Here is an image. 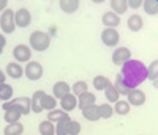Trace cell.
<instances>
[{
    "instance_id": "e575fe53",
    "label": "cell",
    "mask_w": 158,
    "mask_h": 135,
    "mask_svg": "<svg viewBox=\"0 0 158 135\" xmlns=\"http://www.w3.org/2000/svg\"><path fill=\"white\" fill-rule=\"evenodd\" d=\"M79 132H81V124L77 123V121H70V126H68V132L67 135H77Z\"/></svg>"
},
{
    "instance_id": "7a4b0ae2",
    "label": "cell",
    "mask_w": 158,
    "mask_h": 135,
    "mask_svg": "<svg viewBox=\"0 0 158 135\" xmlns=\"http://www.w3.org/2000/svg\"><path fill=\"white\" fill-rule=\"evenodd\" d=\"M8 109H15V110L21 112V115H29L32 110V104H30L29 98H18V99L6 101L3 104V110H8Z\"/></svg>"
},
{
    "instance_id": "836d02e7",
    "label": "cell",
    "mask_w": 158,
    "mask_h": 135,
    "mask_svg": "<svg viewBox=\"0 0 158 135\" xmlns=\"http://www.w3.org/2000/svg\"><path fill=\"white\" fill-rule=\"evenodd\" d=\"M108 82H109V80L104 77V75H97V77L94 79V87H95V90L101 91V90L106 88V83H108Z\"/></svg>"
},
{
    "instance_id": "6da1fadb",
    "label": "cell",
    "mask_w": 158,
    "mask_h": 135,
    "mask_svg": "<svg viewBox=\"0 0 158 135\" xmlns=\"http://www.w3.org/2000/svg\"><path fill=\"white\" fill-rule=\"evenodd\" d=\"M120 75L125 87L128 90H133L147 79V68L139 60H128L122 64Z\"/></svg>"
},
{
    "instance_id": "30bf717a",
    "label": "cell",
    "mask_w": 158,
    "mask_h": 135,
    "mask_svg": "<svg viewBox=\"0 0 158 135\" xmlns=\"http://www.w3.org/2000/svg\"><path fill=\"white\" fill-rule=\"evenodd\" d=\"M13 57L16 58V61H22V63H25V61H29L30 60V57H32V50L25 46V44H18L16 47H15V50H13Z\"/></svg>"
},
{
    "instance_id": "d590c367",
    "label": "cell",
    "mask_w": 158,
    "mask_h": 135,
    "mask_svg": "<svg viewBox=\"0 0 158 135\" xmlns=\"http://www.w3.org/2000/svg\"><path fill=\"white\" fill-rule=\"evenodd\" d=\"M156 68H158V61H152L150 68L147 69V79L153 80L155 83H156Z\"/></svg>"
},
{
    "instance_id": "7c38bea8",
    "label": "cell",
    "mask_w": 158,
    "mask_h": 135,
    "mask_svg": "<svg viewBox=\"0 0 158 135\" xmlns=\"http://www.w3.org/2000/svg\"><path fill=\"white\" fill-rule=\"evenodd\" d=\"M103 24L106 25L108 29H115L117 25H120V16H117L112 11H108L103 14Z\"/></svg>"
},
{
    "instance_id": "e0dca14e",
    "label": "cell",
    "mask_w": 158,
    "mask_h": 135,
    "mask_svg": "<svg viewBox=\"0 0 158 135\" xmlns=\"http://www.w3.org/2000/svg\"><path fill=\"white\" fill-rule=\"evenodd\" d=\"M70 87H68V83H65V82H57L56 85H54V88H52V91H54V96L56 98H59V99H62L63 96H67V94H70Z\"/></svg>"
},
{
    "instance_id": "7402d4cb",
    "label": "cell",
    "mask_w": 158,
    "mask_h": 135,
    "mask_svg": "<svg viewBox=\"0 0 158 135\" xmlns=\"http://www.w3.org/2000/svg\"><path fill=\"white\" fill-rule=\"evenodd\" d=\"M40 104H41V109L43 110H54L56 105H57L56 99L52 98V96H49V94H44V96L41 98V101H40Z\"/></svg>"
},
{
    "instance_id": "ba28073f",
    "label": "cell",
    "mask_w": 158,
    "mask_h": 135,
    "mask_svg": "<svg viewBox=\"0 0 158 135\" xmlns=\"http://www.w3.org/2000/svg\"><path fill=\"white\" fill-rule=\"evenodd\" d=\"M30 21H32V16H30V11L29 10L21 8V10L16 11V14H15V24H16V27L25 29V27L30 25Z\"/></svg>"
},
{
    "instance_id": "d4e9b609",
    "label": "cell",
    "mask_w": 158,
    "mask_h": 135,
    "mask_svg": "<svg viewBox=\"0 0 158 135\" xmlns=\"http://www.w3.org/2000/svg\"><path fill=\"white\" fill-rule=\"evenodd\" d=\"M19 118H21V112H18V110H15V109L5 110V121H6L8 124L19 123Z\"/></svg>"
},
{
    "instance_id": "4316f807",
    "label": "cell",
    "mask_w": 158,
    "mask_h": 135,
    "mask_svg": "<svg viewBox=\"0 0 158 135\" xmlns=\"http://www.w3.org/2000/svg\"><path fill=\"white\" fill-rule=\"evenodd\" d=\"M40 133L41 135H54L56 133V127L54 124L51 123V121H43V123H40Z\"/></svg>"
},
{
    "instance_id": "83f0119b",
    "label": "cell",
    "mask_w": 158,
    "mask_h": 135,
    "mask_svg": "<svg viewBox=\"0 0 158 135\" xmlns=\"http://www.w3.org/2000/svg\"><path fill=\"white\" fill-rule=\"evenodd\" d=\"M142 5H144V10H146L147 14L156 16V13H158V2L156 0H146Z\"/></svg>"
},
{
    "instance_id": "8fae6325",
    "label": "cell",
    "mask_w": 158,
    "mask_h": 135,
    "mask_svg": "<svg viewBox=\"0 0 158 135\" xmlns=\"http://www.w3.org/2000/svg\"><path fill=\"white\" fill-rule=\"evenodd\" d=\"M95 101H97L95 94H92V93L85 91V93H82L81 96H79V99H77V107H79L81 110H84V109H87L89 105H94Z\"/></svg>"
},
{
    "instance_id": "ffe728a7",
    "label": "cell",
    "mask_w": 158,
    "mask_h": 135,
    "mask_svg": "<svg viewBox=\"0 0 158 135\" xmlns=\"http://www.w3.org/2000/svg\"><path fill=\"white\" fill-rule=\"evenodd\" d=\"M60 8H62V11L71 14V13H74L79 8V2H77V0H62V2H60Z\"/></svg>"
},
{
    "instance_id": "8d00e7d4",
    "label": "cell",
    "mask_w": 158,
    "mask_h": 135,
    "mask_svg": "<svg viewBox=\"0 0 158 135\" xmlns=\"http://www.w3.org/2000/svg\"><path fill=\"white\" fill-rule=\"evenodd\" d=\"M127 5L131 6V8H135V10H138L142 5V2H141V0H127Z\"/></svg>"
},
{
    "instance_id": "4dcf8cb0",
    "label": "cell",
    "mask_w": 158,
    "mask_h": 135,
    "mask_svg": "<svg viewBox=\"0 0 158 135\" xmlns=\"http://www.w3.org/2000/svg\"><path fill=\"white\" fill-rule=\"evenodd\" d=\"M114 88L117 90V93H118V94H123V96H127L128 88L125 87V83H123V80H122V75H120V74H117V77H115Z\"/></svg>"
},
{
    "instance_id": "ac0fdd59",
    "label": "cell",
    "mask_w": 158,
    "mask_h": 135,
    "mask_svg": "<svg viewBox=\"0 0 158 135\" xmlns=\"http://www.w3.org/2000/svg\"><path fill=\"white\" fill-rule=\"evenodd\" d=\"M44 91H41V90H38V91H35L33 93V98L30 99V104H32V110L35 112V113H40L43 109H41V104H40V101H41V98L44 96Z\"/></svg>"
},
{
    "instance_id": "52a82bcc",
    "label": "cell",
    "mask_w": 158,
    "mask_h": 135,
    "mask_svg": "<svg viewBox=\"0 0 158 135\" xmlns=\"http://www.w3.org/2000/svg\"><path fill=\"white\" fill-rule=\"evenodd\" d=\"M118 39H120V35H118L117 30H114V29H106L101 33V41L108 47H114L118 43Z\"/></svg>"
},
{
    "instance_id": "44dd1931",
    "label": "cell",
    "mask_w": 158,
    "mask_h": 135,
    "mask_svg": "<svg viewBox=\"0 0 158 135\" xmlns=\"http://www.w3.org/2000/svg\"><path fill=\"white\" fill-rule=\"evenodd\" d=\"M111 8L114 10L112 13H115L117 16L123 14V13H127V8H128L127 0H112V2H111Z\"/></svg>"
},
{
    "instance_id": "d6a6232c",
    "label": "cell",
    "mask_w": 158,
    "mask_h": 135,
    "mask_svg": "<svg viewBox=\"0 0 158 135\" xmlns=\"http://www.w3.org/2000/svg\"><path fill=\"white\" fill-rule=\"evenodd\" d=\"M71 90H73V93H74V96H81L82 93H85L87 91V83L85 82H82V80H79V82H76L73 87H71Z\"/></svg>"
},
{
    "instance_id": "9a60e30c",
    "label": "cell",
    "mask_w": 158,
    "mask_h": 135,
    "mask_svg": "<svg viewBox=\"0 0 158 135\" xmlns=\"http://www.w3.org/2000/svg\"><path fill=\"white\" fill-rule=\"evenodd\" d=\"M6 74L11 79H21L24 71H22V66L19 63H8L6 64Z\"/></svg>"
},
{
    "instance_id": "cb8c5ba5",
    "label": "cell",
    "mask_w": 158,
    "mask_h": 135,
    "mask_svg": "<svg viewBox=\"0 0 158 135\" xmlns=\"http://www.w3.org/2000/svg\"><path fill=\"white\" fill-rule=\"evenodd\" d=\"M24 130V126L21 123H13V124H8L3 130L5 135H21Z\"/></svg>"
},
{
    "instance_id": "603a6c76",
    "label": "cell",
    "mask_w": 158,
    "mask_h": 135,
    "mask_svg": "<svg viewBox=\"0 0 158 135\" xmlns=\"http://www.w3.org/2000/svg\"><path fill=\"white\" fill-rule=\"evenodd\" d=\"M70 116L68 118H63L60 121H57V124H56V133L57 135H67L68 132V126H70Z\"/></svg>"
},
{
    "instance_id": "8992f818",
    "label": "cell",
    "mask_w": 158,
    "mask_h": 135,
    "mask_svg": "<svg viewBox=\"0 0 158 135\" xmlns=\"http://www.w3.org/2000/svg\"><path fill=\"white\" fill-rule=\"evenodd\" d=\"M127 99H128L127 102H128L130 105L139 107V105H142L144 102H146V94H144V91H141V90H138V88H133V90H128Z\"/></svg>"
},
{
    "instance_id": "f1b7e54d",
    "label": "cell",
    "mask_w": 158,
    "mask_h": 135,
    "mask_svg": "<svg viewBox=\"0 0 158 135\" xmlns=\"http://www.w3.org/2000/svg\"><path fill=\"white\" fill-rule=\"evenodd\" d=\"M117 115H127L130 112V104L127 101H117L115 102V107L112 109Z\"/></svg>"
},
{
    "instance_id": "f546056e",
    "label": "cell",
    "mask_w": 158,
    "mask_h": 135,
    "mask_svg": "<svg viewBox=\"0 0 158 135\" xmlns=\"http://www.w3.org/2000/svg\"><path fill=\"white\" fill-rule=\"evenodd\" d=\"M13 96V87H10L8 83H2L0 85V101H8Z\"/></svg>"
},
{
    "instance_id": "2e32d148",
    "label": "cell",
    "mask_w": 158,
    "mask_h": 135,
    "mask_svg": "<svg viewBox=\"0 0 158 135\" xmlns=\"http://www.w3.org/2000/svg\"><path fill=\"white\" fill-rule=\"evenodd\" d=\"M128 29L131 30V32H139L141 29H142V25H144V22H142V17L139 16V14H131L130 17H128Z\"/></svg>"
},
{
    "instance_id": "3957f363",
    "label": "cell",
    "mask_w": 158,
    "mask_h": 135,
    "mask_svg": "<svg viewBox=\"0 0 158 135\" xmlns=\"http://www.w3.org/2000/svg\"><path fill=\"white\" fill-rule=\"evenodd\" d=\"M51 44V38L44 32H33L30 35V47L35 49L36 52H43L49 47Z\"/></svg>"
},
{
    "instance_id": "484cf974",
    "label": "cell",
    "mask_w": 158,
    "mask_h": 135,
    "mask_svg": "<svg viewBox=\"0 0 158 135\" xmlns=\"http://www.w3.org/2000/svg\"><path fill=\"white\" fill-rule=\"evenodd\" d=\"M63 118H68V113L63 112V110H51L48 113V121H51V123H57V121L63 119Z\"/></svg>"
},
{
    "instance_id": "5b68a950",
    "label": "cell",
    "mask_w": 158,
    "mask_h": 135,
    "mask_svg": "<svg viewBox=\"0 0 158 135\" xmlns=\"http://www.w3.org/2000/svg\"><path fill=\"white\" fill-rule=\"evenodd\" d=\"M25 77L29 80H40L43 77V66L38 61H29L25 66Z\"/></svg>"
},
{
    "instance_id": "ab89813d",
    "label": "cell",
    "mask_w": 158,
    "mask_h": 135,
    "mask_svg": "<svg viewBox=\"0 0 158 135\" xmlns=\"http://www.w3.org/2000/svg\"><path fill=\"white\" fill-rule=\"evenodd\" d=\"M5 83V74L2 72V69H0V85Z\"/></svg>"
},
{
    "instance_id": "4fadbf2b",
    "label": "cell",
    "mask_w": 158,
    "mask_h": 135,
    "mask_svg": "<svg viewBox=\"0 0 158 135\" xmlns=\"http://www.w3.org/2000/svg\"><path fill=\"white\" fill-rule=\"evenodd\" d=\"M60 104H62V110L63 112H71L73 109H76V105H77V99L74 94H67V96H63L60 99Z\"/></svg>"
},
{
    "instance_id": "74e56055",
    "label": "cell",
    "mask_w": 158,
    "mask_h": 135,
    "mask_svg": "<svg viewBox=\"0 0 158 135\" xmlns=\"http://www.w3.org/2000/svg\"><path fill=\"white\" fill-rule=\"evenodd\" d=\"M5 44H6V39H5V36H2V35H0V55H2V53H3Z\"/></svg>"
},
{
    "instance_id": "5bb4252c",
    "label": "cell",
    "mask_w": 158,
    "mask_h": 135,
    "mask_svg": "<svg viewBox=\"0 0 158 135\" xmlns=\"http://www.w3.org/2000/svg\"><path fill=\"white\" fill-rule=\"evenodd\" d=\"M82 116L87 121H98L100 119V112H98V105H89L87 109L82 110Z\"/></svg>"
},
{
    "instance_id": "9c48e42d",
    "label": "cell",
    "mask_w": 158,
    "mask_h": 135,
    "mask_svg": "<svg viewBox=\"0 0 158 135\" xmlns=\"http://www.w3.org/2000/svg\"><path fill=\"white\" fill-rule=\"evenodd\" d=\"M128 60H131V52H130V49H127V47H118V49L114 50V53H112V61H114V64L122 66V64H123L125 61H128Z\"/></svg>"
},
{
    "instance_id": "277c9868",
    "label": "cell",
    "mask_w": 158,
    "mask_h": 135,
    "mask_svg": "<svg viewBox=\"0 0 158 135\" xmlns=\"http://www.w3.org/2000/svg\"><path fill=\"white\" fill-rule=\"evenodd\" d=\"M0 29L6 35L15 32L16 24H15V13H13V10H5L2 13V16H0Z\"/></svg>"
},
{
    "instance_id": "d6986e66",
    "label": "cell",
    "mask_w": 158,
    "mask_h": 135,
    "mask_svg": "<svg viewBox=\"0 0 158 135\" xmlns=\"http://www.w3.org/2000/svg\"><path fill=\"white\" fill-rule=\"evenodd\" d=\"M104 96H106V99H108L109 102H117L120 94L117 93V90L114 88V85H112L111 82H108V83H106V88H104Z\"/></svg>"
},
{
    "instance_id": "f35d334b",
    "label": "cell",
    "mask_w": 158,
    "mask_h": 135,
    "mask_svg": "<svg viewBox=\"0 0 158 135\" xmlns=\"http://www.w3.org/2000/svg\"><path fill=\"white\" fill-rule=\"evenodd\" d=\"M6 5H8L6 0H0V11H2V13L6 10Z\"/></svg>"
},
{
    "instance_id": "1f68e13d",
    "label": "cell",
    "mask_w": 158,
    "mask_h": 135,
    "mask_svg": "<svg viewBox=\"0 0 158 135\" xmlns=\"http://www.w3.org/2000/svg\"><path fill=\"white\" fill-rule=\"evenodd\" d=\"M98 112H100V118H111L112 116V113H114V110H112V107L109 105V104H101V105H98Z\"/></svg>"
}]
</instances>
